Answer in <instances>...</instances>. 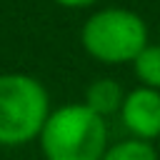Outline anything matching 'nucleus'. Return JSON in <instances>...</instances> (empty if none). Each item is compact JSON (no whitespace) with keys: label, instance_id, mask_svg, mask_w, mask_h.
<instances>
[{"label":"nucleus","instance_id":"obj_4","mask_svg":"<svg viewBox=\"0 0 160 160\" xmlns=\"http://www.w3.org/2000/svg\"><path fill=\"white\" fill-rule=\"evenodd\" d=\"M120 122L130 132V138L152 142L160 138V90L150 88H132L125 92L120 108Z\"/></svg>","mask_w":160,"mask_h":160},{"label":"nucleus","instance_id":"obj_7","mask_svg":"<svg viewBox=\"0 0 160 160\" xmlns=\"http://www.w3.org/2000/svg\"><path fill=\"white\" fill-rule=\"evenodd\" d=\"M102 160H160V158H158V150L152 148V142L128 138V140L112 142L105 150Z\"/></svg>","mask_w":160,"mask_h":160},{"label":"nucleus","instance_id":"obj_2","mask_svg":"<svg viewBox=\"0 0 160 160\" xmlns=\"http://www.w3.org/2000/svg\"><path fill=\"white\" fill-rule=\"evenodd\" d=\"M148 42V22L130 8H100L80 28L82 50L102 65L132 62Z\"/></svg>","mask_w":160,"mask_h":160},{"label":"nucleus","instance_id":"obj_8","mask_svg":"<svg viewBox=\"0 0 160 160\" xmlns=\"http://www.w3.org/2000/svg\"><path fill=\"white\" fill-rule=\"evenodd\" d=\"M52 2L60 8H68V10H82V8H92L98 0H52Z\"/></svg>","mask_w":160,"mask_h":160},{"label":"nucleus","instance_id":"obj_6","mask_svg":"<svg viewBox=\"0 0 160 160\" xmlns=\"http://www.w3.org/2000/svg\"><path fill=\"white\" fill-rule=\"evenodd\" d=\"M130 65H132V72H135L140 88L160 90V45L148 42Z\"/></svg>","mask_w":160,"mask_h":160},{"label":"nucleus","instance_id":"obj_5","mask_svg":"<svg viewBox=\"0 0 160 160\" xmlns=\"http://www.w3.org/2000/svg\"><path fill=\"white\" fill-rule=\"evenodd\" d=\"M122 100H125V90L115 78H98V80H92L88 85L82 105L90 108L95 115L108 118V115L120 112Z\"/></svg>","mask_w":160,"mask_h":160},{"label":"nucleus","instance_id":"obj_1","mask_svg":"<svg viewBox=\"0 0 160 160\" xmlns=\"http://www.w3.org/2000/svg\"><path fill=\"white\" fill-rule=\"evenodd\" d=\"M45 160H102L108 142V122L82 102H68L50 110L40 132Z\"/></svg>","mask_w":160,"mask_h":160},{"label":"nucleus","instance_id":"obj_3","mask_svg":"<svg viewBox=\"0 0 160 160\" xmlns=\"http://www.w3.org/2000/svg\"><path fill=\"white\" fill-rule=\"evenodd\" d=\"M48 115L50 95L35 75L0 72V148L38 140Z\"/></svg>","mask_w":160,"mask_h":160}]
</instances>
